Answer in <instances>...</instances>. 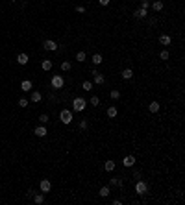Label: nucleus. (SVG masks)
<instances>
[{"instance_id": "obj_1", "label": "nucleus", "mask_w": 185, "mask_h": 205, "mask_svg": "<svg viewBox=\"0 0 185 205\" xmlns=\"http://www.w3.org/2000/svg\"><path fill=\"white\" fill-rule=\"evenodd\" d=\"M85 105H87V102H85V98H81V96H76L72 100V109L76 113H81V111H85Z\"/></svg>"}, {"instance_id": "obj_2", "label": "nucleus", "mask_w": 185, "mask_h": 205, "mask_svg": "<svg viewBox=\"0 0 185 205\" xmlns=\"http://www.w3.org/2000/svg\"><path fill=\"white\" fill-rule=\"evenodd\" d=\"M59 118H61L63 124H70V122H72V118H74V115L69 111V109H63V111L59 113Z\"/></svg>"}, {"instance_id": "obj_3", "label": "nucleus", "mask_w": 185, "mask_h": 205, "mask_svg": "<svg viewBox=\"0 0 185 205\" xmlns=\"http://www.w3.org/2000/svg\"><path fill=\"white\" fill-rule=\"evenodd\" d=\"M135 192H137V194H141V196L146 194V192H148V185L144 183V181H137V183H135Z\"/></svg>"}, {"instance_id": "obj_4", "label": "nucleus", "mask_w": 185, "mask_h": 205, "mask_svg": "<svg viewBox=\"0 0 185 205\" xmlns=\"http://www.w3.org/2000/svg\"><path fill=\"white\" fill-rule=\"evenodd\" d=\"M39 188H41L43 194H46V192H50V188H52V183H50L48 179H43L41 183H39Z\"/></svg>"}, {"instance_id": "obj_5", "label": "nucleus", "mask_w": 185, "mask_h": 205, "mask_svg": "<svg viewBox=\"0 0 185 205\" xmlns=\"http://www.w3.org/2000/svg\"><path fill=\"white\" fill-rule=\"evenodd\" d=\"M43 46H45L46 50H50V52H56V50H57V45H56V41H52V39H46V41L43 43Z\"/></svg>"}, {"instance_id": "obj_6", "label": "nucleus", "mask_w": 185, "mask_h": 205, "mask_svg": "<svg viewBox=\"0 0 185 205\" xmlns=\"http://www.w3.org/2000/svg\"><path fill=\"white\" fill-rule=\"evenodd\" d=\"M50 83H52L54 89H61V87H63V78H61V76H54Z\"/></svg>"}, {"instance_id": "obj_7", "label": "nucleus", "mask_w": 185, "mask_h": 205, "mask_svg": "<svg viewBox=\"0 0 185 205\" xmlns=\"http://www.w3.org/2000/svg\"><path fill=\"white\" fill-rule=\"evenodd\" d=\"M122 164H124L126 168L133 166V164H135V157H133V155H126L124 159H122Z\"/></svg>"}, {"instance_id": "obj_8", "label": "nucleus", "mask_w": 185, "mask_h": 205, "mask_svg": "<svg viewBox=\"0 0 185 205\" xmlns=\"http://www.w3.org/2000/svg\"><path fill=\"white\" fill-rule=\"evenodd\" d=\"M165 7V4H163V0H154V2H152V9L156 11V13H159L161 9H163Z\"/></svg>"}, {"instance_id": "obj_9", "label": "nucleus", "mask_w": 185, "mask_h": 205, "mask_svg": "<svg viewBox=\"0 0 185 205\" xmlns=\"http://www.w3.org/2000/svg\"><path fill=\"white\" fill-rule=\"evenodd\" d=\"M28 61H30L28 54H19V56H17V63H19V65H28Z\"/></svg>"}, {"instance_id": "obj_10", "label": "nucleus", "mask_w": 185, "mask_h": 205, "mask_svg": "<svg viewBox=\"0 0 185 205\" xmlns=\"http://www.w3.org/2000/svg\"><path fill=\"white\" fill-rule=\"evenodd\" d=\"M35 135H37V137H45L46 135V133H48V131H46V128H45V124H41V126H37V128H35Z\"/></svg>"}, {"instance_id": "obj_11", "label": "nucleus", "mask_w": 185, "mask_h": 205, "mask_svg": "<svg viewBox=\"0 0 185 205\" xmlns=\"http://www.w3.org/2000/svg\"><path fill=\"white\" fill-rule=\"evenodd\" d=\"M170 43H172L170 35H159V45H163V46H168Z\"/></svg>"}, {"instance_id": "obj_12", "label": "nucleus", "mask_w": 185, "mask_h": 205, "mask_svg": "<svg viewBox=\"0 0 185 205\" xmlns=\"http://www.w3.org/2000/svg\"><path fill=\"white\" fill-rule=\"evenodd\" d=\"M146 15H148V11L144 9V7H141V9H137L135 13H133V17L135 19H146Z\"/></svg>"}, {"instance_id": "obj_13", "label": "nucleus", "mask_w": 185, "mask_h": 205, "mask_svg": "<svg viewBox=\"0 0 185 205\" xmlns=\"http://www.w3.org/2000/svg\"><path fill=\"white\" fill-rule=\"evenodd\" d=\"M104 170L106 172H113V170H115V161H111V159L106 161V163H104Z\"/></svg>"}, {"instance_id": "obj_14", "label": "nucleus", "mask_w": 185, "mask_h": 205, "mask_svg": "<svg viewBox=\"0 0 185 205\" xmlns=\"http://www.w3.org/2000/svg\"><path fill=\"white\" fill-rule=\"evenodd\" d=\"M31 87H33V85H31V81H30V80H24V81L21 83V91H24V93L31 91Z\"/></svg>"}, {"instance_id": "obj_15", "label": "nucleus", "mask_w": 185, "mask_h": 205, "mask_svg": "<svg viewBox=\"0 0 185 205\" xmlns=\"http://www.w3.org/2000/svg\"><path fill=\"white\" fill-rule=\"evenodd\" d=\"M159 102H150V105H148V109H150V113H159Z\"/></svg>"}, {"instance_id": "obj_16", "label": "nucleus", "mask_w": 185, "mask_h": 205, "mask_svg": "<svg viewBox=\"0 0 185 205\" xmlns=\"http://www.w3.org/2000/svg\"><path fill=\"white\" fill-rule=\"evenodd\" d=\"M133 78V70L132 69H124L122 70V80H132Z\"/></svg>"}, {"instance_id": "obj_17", "label": "nucleus", "mask_w": 185, "mask_h": 205, "mask_svg": "<svg viewBox=\"0 0 185 205\" xmlns=\"http://www.w3.org/2000/svg\"><path fill=\"white\" fill-rule=\"evenodd\" d=\"M109 185H111V187H122V179H119V177H111V179H109Z\"/></svg>"}, {"instance_id": "obj_18", "label": "nucleus", "mask_w": 185, "mask_h": 205, "mask_svg": "<svg viewBox=\"0 0 185 205\" xmlns=\"http://www.w3.org/2000/svg\"><path fill=\"white\" fill-rule=\"evenodd\" d=\"M85 59H87V56H85V52H83V50H80V52L76 54V61H78V63H83Z\"/></svg>"}, {"instance_id": "obj_19", "label": "nucleus", "mask_w": 185, "mask_h": 205, "mask_svg": "<svg viewBox=\"0 0 185 205\" xmlns=\"http://www.w3.org/2000/svg\"><path fill=\"white\" fill-rule=\"evenodd\" d=\"M93 76H94V83H98V85H102V83H104V76H102V74L100 72H96V74H93Z\"/></svg>"}, {"instance_id": "obj_20", "label": "nucleus", "mask_w": 185, "mask_h": 205, "mask_svg": "<svg viewBox=\"0 0 185 205\" xmlns=\"http://www.w3.org/2000/svg\"><path fill=\"white\" fill-rule=\"evenodd\" d=\"M41 69L43 70H50L52 69V61H50V59H45V61L41 63Z\"/></svg>"}, {"instance_id": "obj_21", "label": "nucleus", "mask_w": 185, "mask_h": 205, "mask_svg": "<svg viewBox=\"0 0 185 205\" xmlns=\"http://www.w3.org/2000/svg\"><path fill=\"white\" fill-rule=\"evenodd\" d=\"M117 113H119V111H117L115 105H111V107L108 109V116H109V118H115V116H117Z\"/></svg>"}, {"instance_id": "obj_22", "label": "nucleus", "mask_w": 185, "mask_h": 205, "mask_svg": "<svg viewBox=\"0 0 185 205\" xmlns=\"http://www.w3.org/2000/svg\"><path fill=\"white\" fill-rule=\"evenodd\" d=\"M41 93H39V91H33V93H31V102H41Z\"/></svg>"}, {"instance_id": "obj_23", "label": "nucleus", "mask_w": 185, "mask_h": 205, "mask_svg": "<svg viewBox=\"0 0 185 205\" xmlns=\"http://www.w3.org/2000/svg\"><path fill=\"white\" fill-rule=\"evenodd\" d=\"M91 61H93V65H100V63H102V61H104V59H102V56H100V54H94V56H93V59H91Z\"/></svg>"}, {"instance_id": "obj_24", "label": "nucleus", "mask_w": 185, "mask_h": 205, "mask_svg": "<svg viewBox=\"0 0 185 205\" xmlns=\"http://www.w3.org/2000/svg\"><path fill=\"white\" fill-rule=\"evenodd\" d=\"M89 104H91L93 107H98V105H100V98H98V96H93L91 100H89Z\"/></svg>"}, {"instance_id": "obj_25", "label": "nucleus", "mask_w": 185, "mask_h": 205, "mask_svg": "<svg viewBox=\"0 0 185 205\" xmlns=\"http://www.w3.org/2000/svg\"><path fill=\"white\" fill-rule=\"evenodd\" d=\"M33 202H35V203H43V202H45V196H43V192H41V194H33Z\"/></svg>"}, {"instance_id": "obj_26", "label": "nucleus", "mask_w": 185, "mask_h": 205, "mask_svg": "<svg viewBox=\"0 0 185 205\" xmlns=\"http://www.w3.org/2000/svg\"><path fill=\"white\" fill-rule=\"evenodd\" d=\"M109 96H111V98H113V100H119V98H120V91H117V89H113V91H111V93H109Z\"/></svg>"}, {"instance_id": "obj_27", "label": "nucleus", "mask_w": 185, "mask_h": 205, "mask_svg": "<svg viewBox=\"0 0 185 205\" xmlns=\"http://www.w3.org/2000/svg\"><path fill=\"white\" fill-rule=\"evenodd\" d=\"M100 196H102V198H108V196H109V187H102L100 188Z\"/></svg>"}, {"instance_id": "obj_28", "label": "nucleus", "mask_w": 185, "mask_h": 205, "mask_svg": "<svg viewBox=\"0 0 185 205\" xmlns=\"http://www.w3.org/2000/svg\"><path fill=\"white\" fill-rule=\"evenodd\" d=\"M70 67H72V65H70V61H63L61 63V70H65V72H67V70H70Z\"/></svg>"}, {"instance_id": "obj_29", "label": "nucleus", "mask_w": 185, "mask_h": 205, "mask_svg": "<svg viewBox=\"0 0 185 205\" xmlns=\"http://www.w3.org/2000/svg\"><path fill=\"white\" fill-rule=\"evenodd\" d=\"M81 87H83L85 91H91V89H93V83H91V81H87V80H85L83 83H81Z\"/></svg>"}, {"instance_id": "obj_30", "label": "nucleus", "mask_w": 185, "mask_h": 205, "mask_svg": "<svg viewBox=\"0 0 185 205\" xmlns=\"http://www.w3.org/2000/svg\"><path fill=\"white\" fill-rule=\"evenodd\" d=\"M168 56H170V54H168V52H167V50H163V52H161V54H159V57H161V59H163V61H167V59H168Z\"/></svg>"}, {"instance_id": "obj_31", "label": "nucleus", "mask_w": 185, "mask_h": 205, "mask_svg": "<svg viewBox=\"0 0 185 205\" xmlns=\"http://www.w3.org/2000/svg\"><path fill=\"white\" fill-rule=\"evenodd\" d=\"M48 120H50V118H48V115H41V116H39V122H41V124H46Z\"/></svg>"}, {"instance_id": "obj_32", "label": "nucleus", "mask_w": 185, "mask_h": 205, "mask_svg": "<svg viewBox=\"0 0 185 205\" xmlns=\"http://www.w3.org/2000/svg\"><path fill=\"white\" fill-rule=\"evenodd\" d=\"M19 105H21V107H26V105H28V100H26V98H21V100H19Z\"/></svg>"}, {"instance_id": "obj_33", "label": "nucleus", "mask_w": 185, "mask_h": 205, "mask_svg": "<svg viewBox=\"0 0 185 205\" xmlns=\"http://www.w3.org/2000/svg\"><path fill=\"white\" fill-rule=\"evenodd\" d=\"M141 6H143L144 9H148V6H150V2H148V0H141Z\"/></svg>"}, {"instance_id": "obj_34", "label": "nucleus", "mask_w": 185, "mask_h": 205, "mask_svg": "<svg viewBox=\"0 0 185 205\" xmlns=\"http://www.w3.org/2000/svg\"><path fill=\"white\" fill-rule=\"evenodd\" d=\"M76 11H78V13H85V7H83V6H78Z\"/></svg>"}, {"instance_id": "obj_35", "label": "nucleus", "mask_w": 185, "mask_h": 205, "mask_svg": "<svg viewBox=\"0 0 185 205\" xmlns=\"http://www.w3.org/2000/svg\"><path fill=\"white\" fill-rule=\"evenodd\" d=\"M80 128H81V129L87 128V120H81V122H80Z\"/></svg>"}, {"instance_id": "obj_36", "label": "nucleus", "mask_w": 185, "mask_h": 205, "mask_svg": "<svg viewBox=\"0 0 185 205\" xmlns=\"http://www.w3.org/2000/svg\"><path fill=\"white\" fill-rule=\"evenodd\" d=\"M98 2H100V6H108L109 0H98Z\"/></svg>"}]
</instances>
